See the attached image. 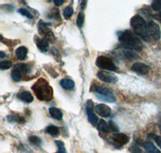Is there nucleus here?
<instances>
[{"instance_id":"1","label":"nucleus","mask_w":161,"mask_h":153,"mask_svg":"<svg viewBox=\"0 0 161 153\" xmlns=\"http://www.w3.org/2000/svg\"><path fill=\"white\" fill-rule=\"evenodd\" d=\"M37 99L40 101H50L53 98V88L44 78H40L31 87Z\"/></svg>"},{"instance_id":"2","label":"nucleus","mask_w":161,"mask_h":153,"mask_svg":"<svg viewBox=\"0 0 161 153\" xmlns=\"http://www.w3.org/2000/svg\"><path fill=\"white\" fill-rule=\"evenodd\" d=\"M119 40L125 48L136 51H141L143 49V45L141 40L136 37V35L129 30L122 31L119 36Z\"/></svg>"},{"instance_id":"3","label":"nucleus","mask_w":161,"mask_h":153,"mask_svg":"<svg viewBox=\"0 0 161 153\" xmlns=\"http://www.w3.org/2000/svg\"><path fill=\"white\" fill-rule=\"evenodd\" d=\"M130 26L138 37L147 42L150 41V35L147 28V24L141 15H136L132 17L130 20Z\"/></svg>"},{"instance_id":"4","label":"nucleus","mask_w":161,"mask_h":153,"mask_svg":"<svg viewBox=\"0 0 161 153\" xmlns=\"http://www.w3.org/2000/svg\"><path fill=\"white\" fill-rule=\"evenodd\" d=\"M96 65L99 69L108 71H117L118 67L110 58L105 56H99L96 60Z\"/></svg>"},{"instance_id":"5","label":"nucleus","mask_w":161,"mask_h":153,"mask_svg":"<svg viewBox=\"0 0 161 153\" xmlns=\"http://www.w3.org/2000/svg\"><path fill=\"white\" fill-rule=\"evenodd\" d=\"M96 97L100 101L106 102H114L116 100V97L114 94L106 87H97L96 88Z\"/></svg>"},{"instance_id":"6","label":"nucleus","mask_w":161,"mask_h":153,"mask_svg":"<svg viewBox=\"0 0 161 153\" xmlns=\"http://www.w3.org/2000/svg\"><path fill=\"white\" fill-rule=\"evenodd\" d=\"M97 76L100 79L102 82H104L106 83H116L118 82V77L114 74L111 73H109L107 71L101 70L97 73Z\"/></svg>"},{"instance_id":"7","label":"nucleus","mask_w":161,"mask_h":153,"mask_svg":"<svg viewBox=\"0 0 161 153\" xmlns=\"http://www.w3.org/2000/svg\"><path fill=\"white\" fill-rule=\"evenodd\" d=\"M48 25V24H45L43 21H40L38 26L39 31H40V34L44 35V37H45L44 39L48 40V41H52L53 42V41L55 40V37H54V34L53 33V31L48 28V27H47Z\"/></svg>"},{"instance_id":"8","label":"nucleus","mask_w":161,"mask_h":153,"mask_svg":"<svg viewBox=\"0 0 161 153\" xmlns=\"http://www.w3.org/2000/svg\"><path fill=\"white\" fill-rule=\"evenodd\" d=\"M147 28H148V32L151 37H152L155 40H159L160 39V29L157 24L153 21H150L147 24Z\"/></svg>"},{"instance_id":"9","label":"nucleus","mask_w":161,"mask_h":153,"mask_svg":"<svg viewBox=\"0 0 161 153\" xmlns=\"http://www.w3.org/2000/svg\"><path fill=\"white\" fill-rule=\"evenodd\" d=\"M131 69L139 75H146L150 71V67L142 62H136L132 65Z\"/></svg>"},{"instance_id":"10","label":"nucleus","mask_w":161,"mask_h":153,"mask_svg":"<svg viewBox=\"0 0 161 153\" xmlns=\"http://www.w3.org/2000/svg\"><path fill=\"white\" fill-rule=\"evenodd\" d=\"M94 109H95L96 113L98 114L100 116L104 117V118L110 116V115H111V109L105 104H98V105L95 106Z\"/></svg>"},{"instance_id":"11","label":"nucleus","mask_w":161,"mask_h":153,"mask_svg":"<svg viewBox=\"0 0 161 153\" xmlns=\"http://www.w3.org/2000/svg\"><path fill=\"white\" fill-rule=\"evenodd\" d=\"M113 140L119 145H125L130 140V137L123 133H114L112 136Z\"/></svg>"},{"instance_id":"12","label":"nucleus","mask_w":161,"mask_h":153,"mask_svg":"<svg viewBox=\"0 0 161 153\" xmlns=\"http://www.w3.org/2000/svg\"><path fill=\"white\" fill-rule=\"evenodd\" d=\"M86 113H87V116H88L89 122L90 123H92L93 125H96L97 123H98L99 119L97 118V115H95L94 111H93V108H90L86 106Z\"/></svg>"},{"instance_id":"13","label":"nucleus","mask_w":161,"mask_h":153,"mask_svg":"<svg viewBox=\"0 0 161 153\" xmlns=\"http://www.w3.org/2000/svg\"><path fill=\"white\" fill-rule=\"evenodd\" d=\"M37 48H39L40 52L42 53H46L48 52V48H49V43H48V40H46V39H39L38 41L36 42Z\"/></svg>"},{"instance_id":"14","label":"nucleus","mask_w":161,"mask_h":153,"mask_svg":"<svg viewBox=\"0 0 161 153\" xmlns=\"http://www.w3.org/2000/svg\"><path fill=\"white\" fill-rule=\"evenodd\" d=\"M28 48L24 46H21L19 47L16 50H15V56H16L17 59L19 60H25L27 57V54H28Z\"/></svg>"},{"instance_id":"15","label":"nucleus","mask_w":161,"mask_h":153,"mask_svg":"<svg viewBox=\"0 0 161 153\" xmlns=\"http://www.w3.org/2000/svg\"><path fill=\"white\" fill-rule=\"evenodd\" d=\"M18 98L21 101L24 102H27V103H30V102H33V96L31 93L28 91H24L21 92L20 94H19Z\"/></svg>"},{"instance_id":"16","label":"nucleus","mask_w":161,"mask_h":153,"mask_svg":"<svg viewBox=\"0 0 161 153\" xmlns=\"http://www.w3.org/2000/svg\"><path fill=\"white\" fill-rule=\"evenodd\" d=\"M143 147L147 153H161L160 151L152 142L147 141L143 144Z\"/></svg>"},{"instance_id":"17","label":"nucleus","mask_w":161,"mask_h":153,"mask_svg":"<svg viewBox=\"0 0 161 153\" xmlns=\"http://www.w3.org/2000/svg\"><path fill=\"white\" fill-rule=\"evenodd\" d=\"M60 86L64 89H73L75 86V83L71 79L64 78L60 82Z\"/></svg>"},{"instance_id":"18","label":"nucleus","mask_w":161,"mask_h":153,"mask_svg":"<svg viewBox=\"0 0 161 153\" xmlns=\"http://www.w3.org/2000/svg\"><path fill=\"white\" fill-rule=\"evenodd\" d=\"M121 54L123 55L122 57L126 59H128V60H134V59H137L139 57L136 53H134L132 50L127 49V48L123 49L122 53H121Z\"/></svg>"},{"instance_id":"19","label":"nucleus","mask_w":161,"mask_h":153,"mask_svg":"<svg viewBox=\"0 0 161 153\" xmlns=\"http://www.w3.org/2000/svg\"><path fill=\"white\" fill-rule=\"evenodd\" d=\"M49 114L53 119H57V120H61L63 118V113L59 109L56 107L49 108Z\"/></svg>"},{"instance_id":"20","label":"nucleus","mask_w":161,"mask_h":153,"mask_svg":"<svg viewBox=\"0 0 161 153\" xmlns=\"http://www.w3.org/2000/svg\"><path fill=\"white\" fill-rule=\"evenodd\" d=\"M97 128L98 131H100L103 133H108L109 131H110L109 125L103 119H99L98 123L97 124Z\"/></svg>"},{"instance_id":"21","label":"nucleus","mask_w":161,"mask_h":153,"mask_svg":"<svg viewBox=\"0 0 161 153\" xmlns=\"http://www.w3.org/2000/svg\"><path fill=\"white\" fill-rule=\"evenodd\" d=\"M46 131H47V133H48L53 137L58 136L59 133H60L59 128L57 127L54 126V125H50V126H48L47 128V129H46Z\"/></svg>"},{"instance_id":"22","label":"nucleus","mask_w":161,"mask_h":153,"mask_svg":"<svg viewBox=\"0 0 161 153\" xmlns=\"http://www.w3.org/2000/svg\"><path fill=\"white\" fill-rule=\"evenodd\" d=\"M11 78L15 82H19L22 79V72L19 69H15L11 72Z\"/></svg>"},{"instance_id":"23","label":"nucleus","mask_w":161,"mask_h":153,"mask_svg":"<svg viewBox=\"0 0 161 153\" xmlns=\"http://www.w3.org/2000/svg\"><path fill=\"white\" fill-rule=\"evenodd\" d=\"M15 69H19V70H20V71L23 72V73H29L30 71H31V69H30L29 66H28V65L25 64L16 65L15 66Z\"/></svg>"},{"instance_id":"24","label":"nucleus","mask_w":161,"mask_h":153,"mask_svg":"<svg viewBox=\"0 0 161 153\" xmlns=\"http://www.w3.org/2000/svg\"><path fill=\"white\" fill-rule=\"evenodd\" d=\"M8 119L10 122H21V123H24V122H25L23 117H20L16 115H9V116L8 117Z\"/></svg>"},{"instance_id":"25","label":"nucleus","mask_w":161,"mask_h":153,"mask_svg":"<svg viewBox=\"0 0 161 153\" xmlns=\"http://www.w3.org/2000/svg\"><path fill=\"white\" fill-rule=\"evenodd\" d=\"M85 22V14L83 12H80L77 15V27H79L80 28L83 27Z\"/></svg>"},{"instance_id":"26","label":"nucleus","mask_w":161,"mask_h":153,"mask_svg":"<svg viewBox=\"0 0 161 153\" xmlns=\"http://www.w3.org/2000/svg\"><path fill=\"white\" fill-rule=\"evenodd\" d=\"M63 15H64V18L69 19L73 15V8L70 7V6L66 7L64 9V11H63Z\"/></svg>"},{"instance_id":"27","label":"nucleus","mask_w":161,"mask_h":153,"mask_svg":"<svg viewBox=\"0 0 161 153\" xmlns=\"http://www.w3.org/2000/svg\"><path fill=\"white\" fill-rule=\"evenodd\" d=\"M28 139H29V142L31 143V144H34V145L40 146V144H42V141H41V139H40L39 137L35 136V135L30 136L29 138H28Z\"/></svg>"},{"instance_id":"28","label":"nucleus","mask_w":161,"mask_h":153,"mask_svg":"<svg viewBox=\"0 0 161 153\" xmlns=\"http://www.w3.org/2000/svg\"><path fill=\"white\" fill-rule=\"evenodd\" d=\"M12 66V63H11L10 60H3L0 63V69L2 70H6V69H8Z\"/></svg>"},{"instance_id":"29","label":"nucleus","mask_w":161,"mask_h":153,"mask_svg":"<svg viewBox=\"0 0 161 153\" xmlns=\"http://www.w3.org/2000/svg\"><path fill=\"white\" fill-rule=\"evenodd\" d=\"M55 144H57V148H58V152L57 153H67L65 148H64V143L60 140H56Z\"/></svg>"},{"instance_id":"30","label":"nucleus","mask_w":161,"mask_h":153,"mask_svg":"<svg viewBox=\"0 0 161 153\" xmlns=\"http://www.w3.org/2000/svg\"><path fill=\"white\" fill-rule=\"evenodd\" d=\"M152 8L154 11H161V1L160 0L153 1L152 3Z\"/></svg>"},{"instance_id":"31","label":"nucleus","mask_w":161,"mask_h":153,"mask_svg":"<svg viewBox=\"0 0 161 153\" xmlns=\"http://www.w3.org/2000/svg\"><path fill=\"white\" fill-rule=\"evenodd\" d=\"M18 12L20 13L21 15H24V16L28 17V19H33V15H31V12L29 11H28L27 9H24V8H21V9L18 10Z\"/></svg>"},{"instance_id":"32","label":"nucleus","mask_w":161,"mask_h":153,"mask_svg":"<svg viewBox=\"0 0 161 153\" xmlns=\"http://www.w3.org/2000/svg\"><path fill=\"white\" fill-rule=\"evenodd\" d=\"M109 128H110V131H112L113 132H114V133H118L119 131V128H118V126L116 125L115 122H113L112 120H110V122H109Z\"/></svg>"},{"instance_id":"33","label":"nucleus","mask_w":161,"mask_h":153,"mask_svg":"<svg viewBox=\"0 0 161 153\" xmlns=\"http://www.w3.org/2000/svg\"><path fill=\"white\" fill-rule=\"evenodd\" d=\"M149 137H152L154 139V140L156 141V144L159 146V148H161V136H159V135H153V134H151V135H148Z\"/></svg>"},{"instance_id":"34","label":"nucleus","mask_w":161,"mask_h":153,"mask_svg":"<svg viewBox=\"0 0 161 153\" xmlns=\"http://www.w3.org/2000/svg\"><path fill=\"white\" fill-rule=\"evenodd\" d=\"M130 151H131V153H141L140 149H139L138 147H136H136H135V146L132 147V148L130 149Z\"/></svg>"},{"instance_id":"35","label":"nucleus","mask_w":161,"mask_h":153,"mask_svg":"<svg viewBox=\"0 0 161 153\" xmlns=\"http://www.w3.org/2000/svg\"><path fill=\"white\" fill-rule=\"evenodd\" d=\"M53 2H54V3H55L56 6L59 7V6L62 5V4L64 3V0H54Z\"/></svg>"},{"instance_id":"36","label":"nucleus","mask_w":161,"mask_h":153,"mask_svg":"<svg viewBox=\"0 0 161 153\" xmlns=\"http://www.w3.org/2000/svg\"><path fill=\"white\" fill-rule=\"evenodd\" d=\"M86 3H87V2H86V1H83L82 3H81V9H83V8H84L85 7H86Z\"/></svg>"},{"instance_id":"37","label":"nucleus","mask_w":161,"mask_h":153,"mask_svg":"<svg viewBox=\"0 0 161 153\" xmlns=\"http://www.w3.org/2000/svg\"><path fill=\"white\" fill-rule=\"evenodd\" d=\"M4 57H5V53H4L3 51L0 52V57H1V58H3Z\"/></svg>"},{"instance_id":"38","label":"nucleus","mask_w":161,"mask_h":153,"mask_svg":"<svg viewBox=\"0 0 161 153\" xmlns=\"http://www.w3.org/2000/svg\"><path fill=\"white\" fill-rule=\"evenodd\" d=\"M157 18H158V20H159V21H161V11H159V15H157Z\"/></svg>"},{"instance_id":"39","label":"nucleus","mask_w":161,"mask_h":153,"mask_svg":"<svg viewBox=\"0 0 161 153\" xmlns=\"http://www.w3.org/2000/svg\"><path fill=\"white\" fill-rule=\"evenodd\" d=\"M159 129H160V131H161V124H160V126H159Z\"/></svg>"}]
</instances>
